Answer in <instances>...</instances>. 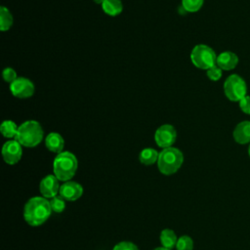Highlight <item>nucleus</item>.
Masks as SVG:
<instances>
[{
	"mask_svg": "<svg viewBox=\"0 0 250 250\" xmlns=\"http://www.w3.org/2000/svg\"><path fill=\"white\" fill-rule=\"evenodd\" d=\"M52 213L50 201L43 196H34L27 200L23 208V218L25 222L37 227L45 223Z\"/></svg>",
	"mask_w": 250,
	"mask_h": 250,
	"instance_id": "nucleus-1",
	"label": "nucleus"
},
{
	"mask_svg": "<svg viewBox=\"0 0 250 250\" xmlns=\"http://www.w3.org/2000/svg\"><path fill=\"white\" fill-rule=\"evenodd\" d=\"M78 167V161L75 155L69 151L59 153L53 162L54 175L59 181L67 182L74 175Z\"/></svg>",
	"mask_w": 250,
	"mask_h": 250,
	"instance_id": "nucleus-2",
	"label": "nucleus"
},
{
	"mask_svg": "<svg viewBox=\"0 0 250 250\" xmlns=\"http://www.w3.org/2000/svg\"><path fill=\"white\" fill-rule=\"evenodd\" d=\"M43 139V129L39 122L27 120L21 124L18 129L16 140L25 147H34Z\"/></svg>",
	"mask_w": 250,
	"mask_h": 250,
	"instance_id": "nucleus-3",
	"label": "nucleus"
},
{
	"mask_svg": "<svg viewBox=\"0 0 250 250\" xmlns=\"http://www.w3.org/2000/svg\"><path fill=\"white\" fill-rule=\"evenodd\" d=\"M183 161L184 156L182 151L176 147L170 146L163 148L159 152L157 166L162 174L172 175L181 168Z\"/></svg>",
	"mask_w": 250,
	"mask_h": 250,
	"instance_id": "nucleus-4",
	"label": "nucleus"
},
{
	"mask_svg": "<svg viewBox=\"0 0 250 250\" xmlns=\"http://www.w3.org/2000/svg\"><path fill=\"white\" fill-rule=\"evenodd\" d=\"M190 60L193 65L197 68L207 70L216 65L217 56L211 47L204 44H199L192 49L190 53Z\"/></svg>",
	"mask_w": 250,
	"mask_h": 250,
	"instance_id": "nucleus-5",
	"label": "nucleus"
},
{
	"mask_svg": "<svg viewBox=\"0 0 250 250\" xmlns=\"http://www.w3.org/2000/svg\"><path fill=\"white\" fill-rule=\"evenodd\" d=\"M224 93L231 102H239L247 94L245 80L238 74H230L224 82Z\"/></svg>",
	"mask_w": 250,
	"mask_h": 250,
	"instance_id": "nucleus-6",
	"label": "nucleus"
},
{
	"mask_svg": "<svg viewBox=\"0 0 250 250\" xmlns=\"http://www.w3.org/2000/svg\"><path fill=\"white\" fill-rule=\"evenodd\" d=\"M177 138V132L174 126L170 124L161 125L156 129L154 134V141L158 146L162 148L170 147L175 143Z\"/></svg>",
	"mask_w": 250,
	"mask_h": 250,
	"instance_id": "nucleus-7",
	"label": "nucleus"
},
{
	"mask_svg": "<svg viewBox=\"0 0 250 250\" xmlns=\"http://www.w3.org/2000/svg\"><path fill=\"white\" fill-rule=\"evenodd\" d=\"M10 90L16 98L26 99L33 95L34 85L33 83L24 77H19L10 84Z\"/></svg>",
	"mask_w": 250,
	"mask_h": 250,
	"instance_id": "nucleus-8",
	"label": "nucleus"
},
{
	"mask_svg": "<svg viewBox=\"0 0 250 250\" xmlns=\"http://www.w3.org/2000/svg\"><path fill=\"white\" fill-rule=\"evenodd\" d=\"M21 145L17 140H11L4 144L2 147V155L7 164L14 165L18 163L22 155Z\"/></svg>",
	"mask_w": 250,
	"mask_h": 250,
	"instance_id": "nucleus-9",
	"label": "nucleus"
},
{
	"mask_svg": "<svg viewBox=\"0 0 250 250\" xmlns=\"http://www.w3.org/2000/svg\"><path fill=\"white\" fill-rule=\"evenodd\" d=\"M39 190L45 198H53L57 196V193L60 191L58 178L55 175H48L44 177L40 182Z\"/></svg>",
	"mask_w": 250,
	"mask_h": 250,
	"instance_id": "nucleus-10",
	"label": "nucleus"
},
{
	"mask_svg": "<svg viewBox=\"0 0 250 250\" xmlns=\"http://www.w3.org/2000/svg\"><path fill=\"white\" fill-rule=\"evenodd\" d=\"M60 196L67 201L77 200L83 193V188L80 184L67 181L60 187Z\"/></svg>",
	"mask_w": 250,
	"mask_h": 250,
	"instance_id": "nucleus-11",
	"label": "nucleus"
},
{
	"mask_svg": "<svg viewBox=\"0 0 250 250\" xmlns=\"http://www.w3.org/2000/svg\"><path fill=\"white\" fill-rule=\"evenodd\" d=\"M232 137L239 145L250 144V121L243 120L239 122L233 129Z\"/></svg>",
	"mask_w": 250,
	"mask_h": 250,
	"instance_id": "nucleus-12",
	"label": "nucleus"
},
{
	"mask_svg": "<svg viewBox=\"0 0 250 250\" xmlns=\"http://www.w3.org/2000/svg\"><path fill=\"white\" fill-rule=\"evenodd\" d=\"M238 57L230 51H226L217 56L216 64L223 70H231L238 63Z\"/></svg>",
	"mask_w": 250,
	"mask_h": 250,
	"instance_id": "nucleus-13",
	"label": "nucleus"
},
{
	"mask_svg": "<svg viewBox=\"0 0 250 250\" xmlns=\"http://www.w3.org/2000/svg\"><path fill=\"white\" fill-rule=\"evenodd\" d=\"M45 146L50 151L56 152L59 154L62 152L64 141H63V138L59 133L52 132L47 135L45 139Z\"/></svg>",
	"mask_w": 250,
	"mask_h": 250,
	"instance_id": "nucleus-14",
	"label": "nucleus"
},
{
	"mask_svg": "<svg viewBox=\"0 0 250 250\" xmlns=\"http://www.w3.org/2000/svg\"><path fill=\"white\" fill-rule=\"evenodd\" d=\"M102 7L104 12L111 17L118 16L123 10V5L120 0H104Z\"/></svg>",
	"mask_w": 250,
	"mask_h": 250,
	"instance_id": "nucleus-15",
	"label": "nucleus"
},
{
	"mask_svg": "<svg viewBox=\"0 0 250 250\" xmlns=\"http://www.w3.org/2000/svg\"><path fill=\"white\" fill-rule=\"evenodd\" d=\"M177 241H178V238H177V235L174 232V230L169 229H165L161 231V233H160V242H161L163 247L168 248V249H172L177 244Z\"/></svg>",
	"mask_w": 250,
	"mask_h": 250,
	"instance_id": "nucleus-16",
	"label": "nucleus"
},
{
	"mask_svg": "<svg viewBox=\"0 0 250 250\" xmlns=\"http://www.w3.org/2000/svg\"><path fill=\"white\" fill-rule=\"evenodd\" d=\"M158 155L159 153L151 147H146L144 148L140 155H139V159L141 161V163L145 164V165H152L153 163H155L158 159Z\"/></svg>",
	"mask_w": 250,
	"mask_h": 250,
	"instance_id": "nucleus-17",
	"label": "nucleus"
},
{
	"mask_svg": "<svg viewBox=\"0 0 250 250\" xmlns=\"http://www.w3.org/2000/svg\"><path fill=\"white\" fill-rule=\"evenodd\" d=\"M13 24V16L8 8L2 6L0 8V29L1 31H7Z\"/></svg>",
	"mask_w": 250,
	"mask_h": 250,
	"instance_id": "nucleus-18",
	"label": "nucleus"
},
{
	"mask_svg": "<svg viewBox=\"0 0 250 250\" xmlns=\"http://www.w3.org/2000/svg\"><path fill=\"white\" fill-rule=\"evenodd\" d=\"M19 126L12 120H5L0 126V131L5 138H16Z\"/></svg>",
	"mask_w": 250,
	"mask_h": 250,
	"instance_id": "nucleus-19",
	"label": "nucleus"
},
{
	"mask_svg": "<svg viewBox=\"0 0 250 250\" xmlns=\"http://www.w3.org/2000/svg\"><path fill=\"white\" fill-rule=\"evenodd\" d=\"M204 0H182V6L186 12L195 13L200 10Z\"/></svg>",
	"mask_w": 250,
	"mask_h": 250,
	"instance_id": "nucleus-20",
	"label": "nucleus"
},
{
	"mask_svg": "<svg viewBox=\"0 0 250 250\" xmlns=\"http://www.w3.org/2000/svg\"><path fill=\"white\" fill-rule=\"evenodd\" d=\"M177 250H192L193 249V241L188 235L181 236L176 244Z\"/></svg>",
	"mask_w": 250,
	"mask_h": 250,
	"instance_id": "nucleus-21",
	"label": "nucleus"
},
{
	"mask_svg": "<svg viewBox=\"0 0 250 250\" xmlns=\"http://www.w3.org/2000/svg\"><path fill=\"white\" fill-rule=\"evenodd\" d=\"M51 204V208L52 211L56 212V213H62L64 208H65V203H64V199L61 196H55L52 198V200L50 201Z\"/></svg>",
	"mask_w": 250,
	"mask_h": 250,
	"instance_id": "nucleus-22",
	"label": "nucleus"
},
{
	"mask_svg": "<svg viewBox=\"0 0 250 250\" xmlns=\"http://www.w3.org/2000/svg\"><path fill=\"white\" fill-rule=\"evenodd\" d=\"M222 70L217 64L210 67L209 69H207L206 73H207V76L210 80L212 81H218L221 77H222Z\"/></svg>",
	"mask_w": 250,
	"mask_h": 250,
	"instance_id": "nucleus-23",
	"label": "nucleus"
},
{
	"mask_svg": "<svg viewBox=\"0 0 250 250\" xmlns=\"http://www.w3.org/2000/svg\"><path fill=\"white\" fill-rule=\"evenodd\" d=\"M3 78L6 82H9L10 84L12 82H14L18 77H17V71L12 68V67H6L4 70H3Z\"/></svg>",
	"mask_w": 250,
	"mask_h": 250,
	"instance_id": "nucleus-24",
	"label": "nucleus"
},
{
	"mask_svg": "<svg viewBox=\"0 0 250 250\" xmlns=\"http://www.w3.org/2000/svg\"><path fill=\"white\" fill-rule=\"evenodd\" d=\"M113 250H139L138 247L130 241H121L116 244Z\"/></svg>",
	"mask_w": 250,
	"mask_h": 250,
	"instance_id": "nucleus-25",
	"label": "nucleus"
},
{
	"mask_svg": "<svg viewBox=\"0 0 250 250\" xmlns=\"http://www.w3.org/2000/svg\"><path fill=\"white\" fill-rule=\"evenodd\" d=\"M239 107L242 112L250 115V96H245L239 102Z\"/></svg>",
	"mask_w": 250,
	"mask_h": 250,
	"instance_id": "nucleus-26",
	"label": "nucleus"
},
{
	"mask_svg": "<svg viewBox=\"0 0 250 250\" xmlns=\"http://www.w3.org/2000/svg\"><path fill=\"white\" fill-rule=\"evenodd\" d=\"M153 250H171V249H168V248H165V247H157V248H155V249H153Z\"/></svg>",
	"mask_w": 250,
	"mask_h": 250,
	"instance_id": "nucleus-27",
	"label": "nucleus"
},
{
	"mask_svg": "<svg viewBox=\"0 0 250 250\" xmlns=\"http://www.w3.org/2000/svg\"><path fill=\"white\" fill-rule=\"evenodd\" d=\"M94 2H96L97 4H103L104 2V0H93Z\"/></svg>",
	"mask_w": 250,
	"mask_h": 250,
	"instance_id": "nucleus-28",
	"label": "nucleus"
},
{
	"mask_svg": "<svg viewBox=\"0 0 250 250\" xmlns=\"http://www.w3.org/2000/svg\"><path fill=\"white\" fill-rule=\"evenodd\" d=\"M248 153H249V156H250V145H249V147H248Z\"/></svg>",
	"mask_w": 250,
	"mask_h": 250,
	"instance_id": "nucleus-29",
	"label": "nucleus"
}]
</instances>
